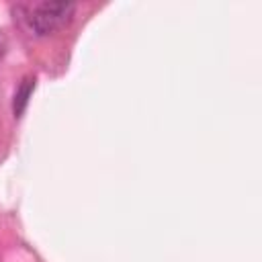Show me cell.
Instances as JSON below:
<instances>
[{"label": "cell", "mask_w": 262, "mask_h": 262, "mask_svg": "<svg viewBox=\"0 0 262 262\" xmlns=\"http://www.w3.org/2000/svg\"><path fill=\"white\" fill-rule=\"evenodd\" d=\"M74 10L76 4L72 2H35L27 6L25 20L35 35L45 37L70 25Z\"/></svg>", "instance_id": "cell-1"}, {"label": "cell", "mask_w": 262, "mask_h": 262, "mask_svg": "<svg viewBox=\"0 0 262 262\" xmlns=\"http://www.w3.org/2000/svg\"><path fill=\"white\" fill-rule=\"evenodd\" d=\"M33 90H35V78H31V76L25 78V80L18 84V88H16V92H14V100H12V113H14V117H20V115L25 113Z\"/></svg>", "instance_id": "cell-2"}, {"label": "cell", "mask_w": 262, "mask_h": 262, "mask_svg": "<svg viewBox=\"0 0 262 262\" xmlns=\"http://www.w3.org/2000/svg\"><path fill=\"white\" fill-rule=\"evenodd\" d=\"M4 53H6V37L0 33V59L4 57Z\"/></svg>", "instance_id": "cell-3"}]
</instances>
